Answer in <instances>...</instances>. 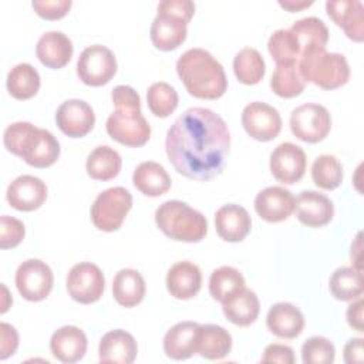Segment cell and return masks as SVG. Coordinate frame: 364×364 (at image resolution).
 <instances>
[{
  "instance_id": "36",
  "label": "cell",
  "mask_w": 364,
  "mask_h": 364,
  "mask_svg": "<svg viewBox=\"0 0 364 364\" xmlns=\"http://www.w3.org/2000/svg\"><path fill=\"white\" fill-rule=\"evenodd\" d=\"M245 287V279L242 273L232 266H220L213 270L209 277L210 296L223 303Z\"/></svg>"
},
{
  "instance_id": "34",
  "label": "cell",
  "mask_w": 364,
  "mask_h": 364,
  "mask_svg": "<svg viewBox=\"0 0 364 364\" xmlns=\"http://www.w3.org/2000/svg\"><path fill=\"white\" fill-rule=\"evenodd\" d=\"M289 30L294 36L301 54L311 47H326L328 41V30L318 17L300 18Z\"/></svg>"
},
{
  "instance_id": "21",
  "label": "cell",
  "mask_w": 364,
  "mask_h": 364,
  "mask_svg": "<svg viewBox=\"0 0 364 364\" xmlns=\"http://www.w3.org/2000/svg\"><path fill=\"white\" fill-rule=\"evenodd\" d=\"M202 286L200 269L188 260L176 262L166 274V289L175 299L188 300L196 296Z\"/></svg>"
},
{
  "instance_id": "24",
  "label": "cell",
  "mask_w": 364,
  "mask_h": 364,
  "mask_svg": "<svg viewBox=\"0 0 364 364\" xmlns=\"http://www.w3.org/2000/svg\"><path fill=\"white\" fill-rule=\"evenodd\" d=\"M50 348L61 363H77L87 351V336L75 326H64L53 333Z\"/></svg>"
},
{
  "instance_id": "38",
  "label": "cell",
  "mask_w": 364,
  "mask_h": 364,
  "mask_svg": "<svg viewBox=\"0 0 364 364\" xmlns=\"http://www.w3.org/2000/svg\"><path fill=\"white\" fill-rule=\"evenodd\" d=\"M313 182L326 191L336 189L343 181V166L333 155H320L311 165Z\"/></svg>"
},
{
  "instance_id": "20",
  "label": "cell",
  "mask_w": 364,
  "mask_h": 364,
  "mask_svg": "<svg viewBox=\"0 0 364 364\" xmlns=\"http://www.w3.org/2000/svg\"><path fill=\"white\" fill-rule=\"evenodd\" d=\"M215 228L219 237L226 242L243 240L252 228V219L247 210L236 203L223 205L215 213Z\"/></svg>"
},
{
  "instance_id": "12",
  "label": "cell",
  "mask_w": 364,
  "mask_h": 364,
  "mask_svg": "<svg viewBox=\"0 0 364 364\" xmlns=\"http://www.w3.org/2000/svg\"><path fill=\"white\" fill-rule=\"evenodd\" d=\"M54 283V276L47 263L38 259L24 260L16 272V287L28 301L44 300Z\"/></svg>"
},
{
  "instance_id": "13",
  "label": "cell",
  "mask_w": 364,
  "mask_h": 364,
  "mask_svg": "<svg viewBox=\"0 0 364 364\" xmlns=\"http://www.w3.org/2000/svg\"><path fill=\"white\" fill-rule=\"evenodd\" d=\"M242 125L252 138L267 142L279 135L282 129V117L274 107L255 101L243 108Z\"/></svg>"
},
{
  "instance_id": "15",
  "label": "cell",
  "mask_w": 364,
  "mask_h": 364,
  "mask_svg": "<svg viewBox=\"0 0 364 364\" xmlns=\"http://www.w3.org/2000/svg\"><path fill=\"white\" fill-rule=\"evenodd\" d=\"M57 127L71 138L85 136L95 124L92 108L82 100L64 101L55 112Z\"/></svg>"
},
{
  "instance_id": "11",
  "label": "cell",
  "mask_w": 364,
  "mask_h": 364,
  "mask_svg": "<svg viewBox=\"0 0 364 364\" xmlns=\"http://www.w3.org/2000/svg\"><path fill=\"white\" fill-rule=\"evenodd\" d=\"M105 279L101 269L90 262H81L71 267L67 274V290L73 300L91 304L101 299Z\"/></svg>"
},
{
  "instance_id": "5",
  "label": "cell",
  "mask_w": 364,
  "mask_h": 364,
  "mask_svg": "<svg viewBox=\"0 0 364 364\" xmlns=\"http://www.w3.org/2000/svg\"><path fill=\"white\" fill-rule=\"evenodd\" d=\"M195 13L191 0H164L158 4V13L151 24V41L162 51L178 48L186 38L188 23Z\"/></svg>"
},
{
  "instance_id": "26",
  "label": "cell",
  "mask_w": 364,
  "mask_h": 364,
  "mask_svg": "<svg viewBox=\"0 0 364 364\" xmlns=\"http://www.w3.org/2000/svg\"><path fill=\"white\" fill-rule=\"evenodd\" d=\"M267 328L280 338H296L304 328L303 313L290 303H276L266 317Z\"/></svg>"
},
{
  "instance_id": "29",
  "label": "cell",
  "mask_w": 364,
  "mask_h": 364,
  "mask_svg": "<svg viewBox=\"0 0 364 364\" xmlns=\"http://www.w3.org/2000/svg\"><path fill=\"white\" fill-rule=\"evenodd\" d=\"M232 350L230 333L216 324H200L196 354L208 360H220Z\"/></svg>"
},
{
  "instance_id": "10",
  "label": "cell",
  "mask_w": 364,
  "mask_h": 364,
  "mask_svg": "<svg viewBox=\"0 0 364 364\" xmlns=\"http://www.w3.org/2000/svg\"><path fill=\"white\" fill-rule=\"evenodd\" d=\"M331 128V118L326 107L314 102L303 104L290 114V129L296 138L316 144L323 141Z\"/></svg>"
},
{
  "instance_id": "22",
  "label": "cell",
  "mask_w": 364,
  "mask_h": 364,
  "mask_svg": "<svg viewBox=\"0 0 364 364\" xmlns=\"http://www.w3.org/2000/svg\"><path fill=\"white\" fill-rule=\"evenodd\" d=\"M136 353L138 346L134 336L121 328L105 333L98 347L101 363L131 364L134 363Z\"/></svg>"
},
{
  "instance_id": "25",
  "label": "cell",
  "mask_w": 364,
  "mask_h": 364,
  "mask_svg": "<svg viewBox=\"0 0 364 364\" xmlns=\"http://www.w3.org/2000/svg\"><path fill=\"white\" fill-rule=\"evenodd\" d=\"M36 54L46 67L63 68L73 57V43L61 31H47L38 38Z\"/></svg>"
},
{
  "instance_id": "14",
  "label": "cell",
  "mask_w": 364,
  "mask_h": 364,
  "mask_svg": "<svg viewBox=\"0 0 364 364\" xmlns=\"http://www.w3.org/2000/svg\"><path fill=\"white\" fill-rule=\"evenodd\" d=\"M306 154L291 142H283L274 148L270 155L272 175L286 185L299 182L306 172Z\"/></svg>"
},
{
  "instance_id": "40",
  "label": "cell",
  "mask_w": 364,
  "mask_h": 364,
  "mask_svg": "<svg viewBox=\"0 0 364 364\" xmlns=\"http://www.w3.org/2000/svg\"><path fill=\"white\" fill-rule=\"evenodd\" d=\"M269 53L272 58L276 61V64H289L299 61L301 53L300 47L294 38V36L290 33V30H276L267 43Z\"/></svg>"
},
{
  "instance_id": "31",
  "label": "cell",
  "mask_w": 364,
  "mask_h": 364,
  "mask_svg": "<svg viewBox=\"0 0 364 364\" xmlns=\"http://www.w3.org/2000/svg\"><path fill=\"white\" fill-rule=\"evenodd\" d=\"M122 159L119 154L108 146L100 145L87 158V173L95 181H109L115 178L121 171Z\"/></svg>"
},
{
  "instance_id": "39",
  "label": "cell",
  "mask_w": 364,
  "mask_h": 364,
  "mask_svg": "<svg viewBox=\"0 0 364 364\" xmlns=\"http://www.w3.org/2000/svg\"><path fill=\"white\" fill-rule=\"evenodd\" d=\"M146 102L151 112L159 118L169 117L178 107L176 90L164 81L154 82L146 91Z\"/></svg>"
},
{
  "instance_id": "17",
  "label": "cell",
  "mask_w": 364,
  "mask_h": 364,
  "mask_svg": "<svg viewBox=\"0 0 364 364\" xmlns=\"http://www.w3.org/2000/svg\"><path fill=\"white\" fill-rule=\"evenodd\" d=\"M296 198L283 186H267L255 198V209L266 222H282L294 212Z\"/></svg>"
},
{
  "instance_id": "16",
  "label": "cell",
  "mask_w": 364,
  "mask_h": 364,
  "mask_svg": "<svg viewBox=\"0 0 364 364\" xmlns=\"http://www.w3.org/2000/svg\"><path fill=\"white\" fill-rule=\"evenodd\" d=\"M47 198L46 183L33 175H21L16 178L7 188L6 199L9 205L21 212L38 209Z\"/></svg>"
},
{
  "instance_id": "45",
  "label": "cell",
  "mask_w": 364,
  "mask_h": 364,
  "mask_svg": "<svg viewBox=\"0 0 364 364\" xmlns=\"http://www.w3.org/2000/svg\"><path fill=\"white\" fill-rule=\"evenodd\" d=\"M18 346V334L11 324H0V358L6 360L13 355Z\"/></svg>"
},
{
  "instance_id": "7",
  "label": "cell",
  "mask_w": 364,
  "mask_h": 364,
  "mask_svg": "<svg viewBox=\"0 0 364 364\" xmlns=\"http://www.w3.org/2000/svg\"><path fill=\"white\" fill-rule=\"evenodd\" d=\"M299 70L304 81L323 90H334L350 78V67L343 54L328 53L326 47H311L299 58Z\"/></svg>"
},
{
  "instance_id": "30",
  "label": "cell",
  "mask_w": 364,
  "mask_h": 364,
  "mask_svg": "<svg viewBox=\"0 0 364 364\" xmlns=\"http://www.w3.org/2000/svg\"><path fill=\"white\" fill-rule=\"evenodd\" d=\"M145 291V280L135 269H121L112 280L114 299L124 307H134L139 304Z\"/></svg>"
},
{
  "instance_id": "41",
  "label": "cell",
  "mask_w": 364,
  "mask_h": 364,
  "mask_svg": "<svg viewBox=\"0 0 364 364\" xmlns=\"http://www.w3.org/2000/svg\"><path fill=\"white\" fill-rule=\"evenodd\" d=\"M334 357L336 348L326 337H310L301 346V360L304 364H331Z\"/></svg>"
},
{
  "instance_id": "9",
  "label": "cell",
  "mask_w": 364,
  "mask_h": 364,
  "mask_svg": "<svg viewBox=\"0 0 364 364\" xmlns=\"http://www.w3.org/2000/svg\"><path fill=\"white\" fill-rule=\"evenodd\" d=\"M117 73V58L114 53L101 44H94L82 50L77 61L78 78L91 87L107 84Z\"/></svg>"
},
{
  "instance_id": "35",
  "label": "cell",
  "mask_w": 364,
  "mask_h": 364,
  "mask_svg": "<svg viewBox=\"0 0 364 364\" xmlns=\"http://www.w3.org/2000/svg\"><path fill=\"white\" fill-rule=\"evenodd\" d=\"M306 81L300 74L299 63L279 64L272 74L270 87L282 98H293L304 90Z\"/></svg>"
},
{
  "instance_id": "46",
  "label": "cell",
  "mask_w": 364,
  "mask_h": 364,
  "mask_svg": "<svg viewBox=\"0 0 364 364\" xmlns=\"http://www.w3.org/2000/svg\"><path fill=\"white\" fill-rule=\"evenodd\" d=\"M363 306H364L363 299L357 297V299L353 300V303L347 309V321L357 331H364V326H363Z\"/></svg>"
},
{
  "instance_id": "28",
  "label": "cell",
  "mask_w": 364,
  "mask_h": 364,
  "mask_svg": "<svg viewBox=\"0 0 364 364\" xmlns=\"http://www.w3.org/2000/svg\"><path fill=\"white\" fill-rule=\"evenodd\" d=\"M135 188L146 196H161L171 188V176L165 168L154 161L141 162L132 175Z\"/></svg>"
},
{
  "instance_id": "6",
  "label": "cell",
  "mask_w": 364,
  "mask_h": 364,
  "mask_svg": "<svg viewBox=\"0 0 364 364\" xmlns=\"http://www.w3.org/2000/svg\"><path fill=\"white\" fill-rule=\"evenodd\" d=\"M156 226L171 239L199 242L208 232L206 218L182 200H166L155 210Z\"/></svg>"
},
{
  "instance_id": "19",
  "label": "cell",
  "mask_w": 364,
  "mask_h": 364,
  "mask_svg": "<svg viewBox=\"0 0 364 364\" xmlns=\"http://www.w3.org/2000/svg\"><path fill=\"white\" fill-rule=\"evenodd\" d=\"M327 14L344 30L348 38L363 41L364 38V7L358 0H330L326 3Z\"/></svg>"
},
{
  "instance_id": "18",
  "label": "cell",
  "mask_w": 364,
  "mask_h": 364,
  "mask_svg": "<svg viewBox=\"0 0 364 364\" xmlns=\"http://www.w3.org/2000/svg\"><path fill=\"white\" fill-rule=\"evenodd\" d=\"M294 212L303 225L310 228H320L333 219L334 205L326 195L320 192L303 191L296 198Z\"/></svg>"
},
{
  "instance_id": "44",
  "label": "cell",
  "mask_w": 364,
  "mask_h": 364,
  "mask_svg": "<svg viewBox=\"0 0 364 364\" xmlns=\"http://www.w3.org/2000/svg\"><path fill=\"white\" fill-rule=\"evenodd\" d=\"M260 361L262 363L293 364L294 363V354H293V350L289 346L274 343V344H269L264 348Z\"/></svg>"
},
{
  "instance_id": "32",
  "label": "cell",
  "mask_w": 364,
  "mask_h": 364,
  "mask_svg": "<svg viewBox=\"0 0 364 364\" xmlns=\"http://www.w3.org/2000/svg\"><path fill=\"white\" fill-rule=\"evenodd\" d=\"M330 291L334 299L350 301L363 294V273L354 266H343L333 272L328 282Z\"/></svg>"
},
{
  "instance_id": "8",
  "label": "cell",
  "mask_w": 364,
  "mask_h": 364,
  "mask_svg": "<svg viewBox=\"0 0 364 364\" xmlns=\"http://www.w3.org/2000/svg\"><path fill=\"white\" fill-rule=\"evenodd\" d=\"M132 206V195L122 186H114L101 192L91 206L94 226L104 232L119 229Z\"/></svg>"
},
{
  "instance_id": "43",
  "label": "cell",
  "mask_w": 364,
  "mask_h": 364,
  "mask_svg": "<svg viewBox=\"0 0 364 364\" xmlns=\"http://www.w3.org/2000/svg\"><path fill=\"white\" fill-rule=\"evenodd\" d=\"M31 4L40 17L46 20H58L68 13L73 3L71 0H34Z\"/></svg>"
},
{
  "instance_id": "27",
  "label": "cell",
  "mask_w": 364,
  "mask_h": 364,
  "mask_svg": "<svg viewBox=\"0 0 364 364\" xmlns=\"http://www.w3.org/2000/svg\"><path fill=\"white\" fill-rule=\"evenodd\" d=\"M222 310L230 323L240 327H247L257 318L260 303L255 291L243 287L222 303Z\"/></svg>"
},
{
  "instance_id": "37",
  "label": "cell",
  "mask_w": 364,
  "mask_h": 364,
  "mask_svg": "<svg viewBox=\"0 0 364 364\" xmlns=\"http://www.w3.org/2000/svg\"><path fill=\"white\" fill-rule=\"evenodd\" d=\"M233 71L236 78L246 85L257 84L266 71L262 54L252 47L242 48L233 60Z\"/></svg>"
},
{
  "instance_id": "33",
  "label": "cell",
  "mask_w": 364,
  "mask_h": 364,
  "mask_svg": "<svg viewBox=\"0 0 364 364\" xmlns=\"http://www.w3.org/2000/svg\"><path fill=\"white\" fill-rule=\"evenodd\" d=\"M6 85L10 95L16 100H28L40 90L38 71L31 64L20 63L9 71Z\"/></svg>"
},
{
  "instance_id": "2",
  "label": "cell",
  "mask_w": 364,
  "mask_h": 364,
  "mask_svg": "<svg viewBox=\"0 0 364 364\" xmlns=\"http://www.w3.org/2000/svg\"><path fill=\"white\" fill-rule=\"evenodd\" d=\"M176 73L188 92L202 100L220 98L228 80L222 64L203 48H189L176 61Z\"/></svg>"
},
{
  "instance_id": "1",
  "label": "cell",
  "mask_w": 364,
  "mask_h": 364,
  "mask_svg": "<svg viewBox=\"0 0 364 364\" xmlns=\"http://www.w3.org/2000/svg\"><path fill=\"white\" fill-rule=\"evenodd\" d=\"M230 148L226 122L212 109L193 107L171 125L165 149L172 166L195 181H210L222 173Z\"/></svg>"
},
{
  "instance_id": "48",
  "label": "cell",
  "mask_w": 364,
  "mask_h": 364,
  "mask_svg": "<svg viewBox=\"0 0 364 364\" xmlns=\"http://www.w3.org/2000/svg\"><path fill=\"white\" fill-rule=\"evenodd\" d=\"M279 4L283 7V9H286V10H289V11H299V10H301V9H304V7H309V6H311L313 4V1H306V0H280L279 1Z\"/></svg>"
},
{
  "instance_id": "47",
  "label": "cell",
  "mask_w": 364,
  "mask_h": 364,
  "mask_svg": "<svg viewBox=\"0 0 364 364\" xmlns=\"http://www.w3.org/2000/svg\"><path fill=\"white\" fill-rule=\"evenodd\" d=\"M344 361L347 364L363 361V338H350L344 346Z\"/></svg>"
},
{
  "instance_id": "23",
  "label": "cell",
  "mask_w": 364,
  "mask_h": 364,
  "mask_svg": "<svg viewBox=\"0 0 364 364\" xmlns=\"http://www.w3.org/2000/svg\"><path fill=\"white\" fill-rule=\"evenodd\" d=\"M199 326L195 321H181L164 337V351L172 360H186L196 354Z\"/></svg>"
},
{
  "instance_id": "42",
  "label": "cell",
  "mask_w": 364,
  "mask_h": 364,
  "mask_svg": "<svg viewBox=\"0 0 364 364\" xmlns=\"http://www.w3.org/2000/svg\"><path fill=\"white\" fill-rule=\"evenodd\" d=\"M0 247L9 249L16 247L24 237V225L21 220L3 215L0 218Z\"/></svg>"
},
{
  "instance_id": "3",
  "label": "cell",
  "mask_w": 364,
  "mask_h": 364,
  "mask_svg": "<svg viewBox=\"0 0 364 364\" xmlns=\"http://www.w3.org/2000/svg\"><path fill=\"white\" fill-rule=\"evenodd\" d=\"M7 151L21 156L34 168L51 166L60 156V144L47 129L37 128L30 122L18 121L9 125L3 134Z\"/></svg>"
},
{
  "instance_id": "4",
  "label": "cell",
  "mask_w": 364,
  "mask_h": 364,
  "mask_svg": "<svg viewBox=\"0 0 364 364\" xmlns=\"http://www.w3.org/2000/svg\"><path fill=\"white\" fill-rule=\"evenodd\" d=\"M115 111L108 117V135L127 146H142L151 136V127L141 114V98L132 88L124 87L112 94Z\"/></svg>"
}]
</instances>
